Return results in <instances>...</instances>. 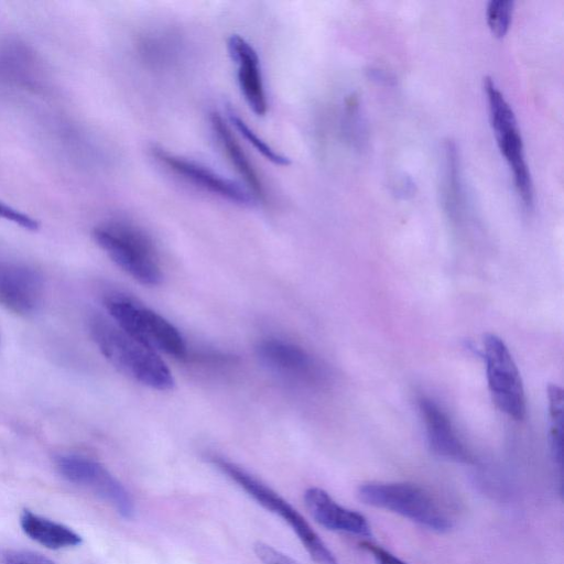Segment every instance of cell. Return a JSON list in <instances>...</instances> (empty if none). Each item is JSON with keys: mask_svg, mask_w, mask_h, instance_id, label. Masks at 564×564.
I'll list each match as a JSON object with an SVG mask.
<instances>
[{"mask_svg": "<svg viewBox=\"0 0 564 564\" xmlns=\"http://www.w3.org/2000/svg\"><path fill=\"white\" fill-rule=\"evenodd\" d=\"M88 327L101 355L121 373L159 391L173 388L172 372L159 354L129 336L113 321L93 315Z\"/></svg>", "mask_w": 564, "mask_h": 564, "instance_id": "6da1fadb", "label": "cell"}, {"mask_svg": "<svg viewBox=\"0 0 564 564\" xmlns=\"http://www.w3.org/2000/svg\"><path fill=\"white\" fill-rule=\"evenodd\" d=\"M93 238L135 281L150 286L161 283L163 273L155 246L139 226L126 220L104 221L94 228Z\"/></svg>", "mask_w": 564, "mask_h": 564, "instance_id": "7a4b0ae2", "label": "cell"}, {"mask_svg": "<svg viewBox=\"0 0 564 564\" xmlns=\"http://www.w3.org/2000/svg\"><path fill=\"white\" fill-rule=\"evenodd\" d=\"M209 460L259 505L284 520L316 564H339L334 553L305 518L272 488L238 464L223 456L212 455Z\"/></svg>", "mask_w": 564, "mask_h": 564, "instance_id": "3957f363", "label": "cell"}, {"mask_svg": "<svg viewBox=\"0 0 564 564\" xmlns=\"http://www.w3.org/2000/svg\"><path fill=\"white\" fill-rule=\"evenodd\" d=\"M113 321L129 336L153 349L176 358H184L187 347L180 330L153 310L122 293H110L104 299Z\"/></svg>", "mask_w": 564, "mask_h": 564, "instance_id": "277c9868", "label": "cell"}, {"mask_svg": "<svg viewBox=\"0 0 564 564\" xmlns=\"http://www.w3.org/2000/svg\"><path fill=\"white\" fill-rule=\"evenodd\" d=\"M358 498L366 505L400 514L429 530L445 532L452 522L438 502L423 488L409 482H367Z\"/></svg>", "mask_w": 564, "mask_h": 564, "instance_id": "5b68a950", "label": "cell"}, {"mask_svg": "<svg viewBox=\"0 0 564 564\" xmlns=\"http://www.w3.org/2000/svg\"><path fill=\"white\" fill-rule=\"evenodd\" d=\"M484 89L497 143L512 171L514 186L524 208L531 210L534 204L533 183L514 112L492 78L484 79Z\"/></svg>", "mask_w": 564, "mask_h": 564, "instance_id": "8992f818", "label": "cell"}, {"mask_svg": "<svg viewBox=\"0 0 564 564\" xmlns=\"http://www.w3.org/2000/svg\"><path fill=\"white\" fill-rule=\"evenodd\" d=\"M482 349L492 402L509 417L522 420L527 412L525 393L512 355L505 341L495 334L484 336Z\"/></svg>", "mask_w": 564, "mask_h": 564, "instance_id": "52a82bcc", "label": "cell"}, {"mask_svg": "<svg viewBox=\"0 0 564 564\" xmlns=\"http://www.w3.org/2000/svg\"><path fill=\"white\" fill-rule=\"evenodd\" d=\"M55 466L63 478L91 491L122 518L134 516V503L129 491L99 462L80 454H62L55 458Z\"/></svg>", "mask_w": 564, "mask_h": 564, "instance_id": "ba28073f", "label": "cell"}, {"mask_svg": "<svg viewBox=\"0 0 564 564\" xmlns=\"http://www.w3.org/2000/svg\"><path fill=\"white\" fill-rule=\"evenodd\" d=\"M150 152L152 158L167 171L214 196L240 206H249L256 202L251 194L238 183L200 163L159 145L151 147Z\"/></svg>", "mask_w": 564, "mask_h": 564, "instance_id": "9c48e42d", "label": "cell"}, {"mask_svg": "<svg viewBox=\"0 0 564 564\" xmlns=\"http://www.w3.org/2000/svg\"><path fill=\"white\" fill-rule=\"evenodd\" d=\"M43 296L44 282L36 269L0 257V306L15 315L29 316L39 311Z\"/></svg>", "mask_w": 564, "mask_h": 564, "instance_id": "30bf717a", "label": "cell"}, {"mask_svg": "<svg viewBox=\"0 0 564 564\" xmlns=\"http://www.w3.org/2000/svg\"><path fill=\"white\" fill-rule=\"evenodd\" d=\"M261 362L288 381L318 386L325 380L321 364L304 348L279 338H267L257 346Z\"/></svg>", "mask_w": 564, "mask_h": 564, "instance_id": "8fae6325", "label": "cell"}, {"mask_svg": "<svg viewBox=\"0 0 564 564\" xmlns=\"http://www.w3.org/2000/svg\"><path fill=\"white\" fill-rule=\"evenodd\" d=\"M227 50L237 67V80L245 101L256 116H264L268 98L257 51L239 34L228 37Z\"/></svg>", "mask_w": 564, "mask_h": 564, "instance_id": "7c38bea8", "label": "cell"}, {"mask_svg": "<svg viewBox=\"0 0 564 564\" xmlns=\"http://www.w3.org/2000/svg\"><path fill=\"white\" fill-rule=\"evenodd\" d=\"M419 409L432 452L454 462H470V453L458 437L452 421L443 409L426 397L419 399Z\"/></svg>", "mask_w": 564, "mask_h": 564, "instance_id": "4fadbf2b", "label": "cell"}, {"mask_svg": "<svg viewBox=\"0 0 564 564\" xmlns=\"http://www.w3.org/2000/svg\"><path fill=\"white\" fill-rule=\"evenodd\" d=\"M304 501L311 516L324 528L360 536L371 535V528L361 513L338 505L325 490L318 487L306 489Z\"/></svg>", "mask_w": 564, "mask_h": 564, "instance_id": "5bb4252c", "label": "cell"}, {"mask_svg": "<svg viewBox=\"0 0 564 564\" xmlns=\"http://www.w3.org/2000/svg\"><path fill=\"white\" fill-rule=\"evenodd\" d=\"M209 120L217 142L231 165L243 180L247 191L254 200L265 204L268 202L267 187L256 166L232 133L229 123L218 112H212Z\"/></svg>", "mask_w": 564, "mask_h": 564, "instance_id": "9a60e30c", "label": "cell"}, {"mask_svg": "<svg viewBox=\"0 0 564 564\" xmlns=\"http://www.w3.org/2000/svg\"><path fill=\"white\" fill-rule=\"evenodd\" d=\"M22 531L39 544L61 550L78 546L82 544V536L72 528L24 509L20 514Z\"/></svg>", "mask_w": 564, "mask_h": 564, "instance_id": "2e32d148", "label": "cell"}, {"mask_svg": "<svg viewBox=\"0 0 564 564\" xmlns=\"http://www.w3.org/2000/svg\"><path fill=\"white\" fill-rule=\"evenodd\" d=\"M443 204L448 216L457 220L463 209V189L459 155L454 141L444 144V173L442 185Z\"/></svg>", "mask_w": 564, "mask_h": 564, "instance_id": "e0dca14e", "label": "cell"}, {"mask_svg": "<svg viewBox=\"0 0 564 564\" xmlns=\"http://www.w3.org/2000/svg\"><path fill=\"white\" fill-rule=\"evenodd\" d=\"M550 416V448L554 464L562 476V444H563V390L556 384L547 388Z\"/></svg>", "mask_w": 564, "mask_h": 564, "instance_id": "ac0fdd59", "label": "cell"}, {"mask_svg": "<svg viewBox=\"0 0 564 564\" xmlns=\"http://www.w3.org/2000/svg\"><path fill=\"white\" fill-rule=\"evenodd\" d=\"M227 117L235 129L268 161L275 165H289L291 163L288 156L275 151L259 137L230 105L227 107Z\"/></svg>", "mask_w": 564, "mask_h": 564, "instance_id": "d6986e66", "label": "cell"}, {"mask_svg": "<svg viewBox=\"0 0 564 564\" xmlns=\"http://www.w3.org/2000/svg\"><path fill=\"white\" fill-rule=\"evenodd\" d=\"M514 2L512 0H491L486 10L487 23L497 37H503L509 30Z\"/></svg>", "mask_w": 564, "mask_h": 564, "instance_id": "ffe728a7", "label": "cell"}, {"mask_svg": "<svg viewBox=\"0 0 564 564\" xmlns=\"http://www.w3.org/2000/svg\"><path fill=\"white\" fill-rule=\"evenodd\" d=\"M346 133L349 135L351 142L361 144L364 140V126L359 115V99L355 94H351L346 100Z\"/></svg>", "mask_w": 564, "mask_h": 564, "instance_id": "44dd1931", "label": "cell"}, {"mask_svg": "<svg viewBox=\"0 0 564 564\" xmlns=\"http://www.w3.org/2000/svg\"><path fill=\"white\" fill-rule=\"evenodd\" d=\"M0 564H56L48 557L41 553L11 549L0 547Z\"/></svg>", "mask_w": 564, "mask_h": 564, "instance_id": "7402d4cb", "label": "cell"}, {"mask_svg": "<svg viewBox=\"0 0 564 564\" xmlns=\"http://www.w3.org/2000/svg\"><path fill=\"white\" fill-rule=\"evenodd\" d=\"M0 219L10 221L25 230L36 231L40 223L30 215L0 200Z\"/></svg>", "mask_w": 564, "mask_h": 564, "instance_id": "603a6c76", "label": "cell"}, {"mask_svg": "<svg viewBox=\"0 0 564 564\" xmlns=\"http://www.w3.org/2000/svg\"><path fill=\"white\" fill-rule=\"evenodd\" d=\"M253 551L262 564H301L289 555L261 541L256 542Z\"/></svg>", "mask_w": 564, "mask_h": 564, "instance_id": "cb8c5ba5", "label": "cell"}, {"mask_svg": "<svg viewBox=\"0 0 564 564\" xmlns=\"http://www.w3.org/2000/svg\"><path fill=\"white\" fill-rule=\"evenodd\" d=\"M360 545L371 554L376 564H408L379 545L370 542H362Z\"/></svg>", "mask_w": 564, "mask_h": 564, "instance_id": "d4e9b609", "label": "cell"}, {"mask_svg": "<svg viewBox=\"0 0 564 564\" xmlns=\"http://www.w3.org/2000/svg\"><path fill=\"white\" fill-rule=\"evenodd\" d=\"M368 73H369V76L373 80H377V82H380V83H384V84L390 85L394 80V78L389 73H387L386 70L380 69V68H370L368 70Z\"/></svg>", "mask_w": 564, "mask_h": 564, "instance_id": "484cf974", "label": "cell"}, {"mask_svg": "<svg viewBox=\"0 0 564 564\" xmlns=\"http://www.w3.org/2000/svg\"><path fill=\"white\" fill-rule=\"evenodd\" d=\"M397 187L399 193L398 195H402L403 197L408 194L412 195L413 193V183L410 180L402 178Z\"/></svg>", "mask_w": 564, "mask_h": 564, "instance_id": "4316f807", "label": "cell"}, {"mask_svg": "<svg viewBox=\"0 0 564 564\" xmlns=\"http://www.w3.org/2000/svg\"><path fill=\"white\" fill-rule=\"evenodd\" d=\"M0 341H1V336H0Z\"/></svg>", "mask_w": 564, "mask_h": 564, "instance_id": "83f0119b", "label": "cell"}]
</instances>
